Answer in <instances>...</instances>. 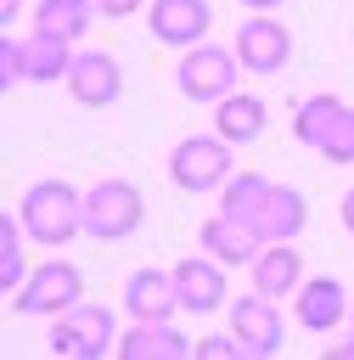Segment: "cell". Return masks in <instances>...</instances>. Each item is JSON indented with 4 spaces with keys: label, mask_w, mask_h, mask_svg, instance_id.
Returning <instances> with one entry per match:
<instances>
[{
    "label": "cell",
    "mask_w": 354,
    "mask_h": 360,
    "mask_svg": "<svg viewBox=\"0 0 354 360\" xmlns=\"http://www.w3.org/2000/svg\"><path fill=\"white\" fill-rule=\"evenodd\" d=\"M270 186H275V180H264L258 169L230 174V180L219 186V214H230V219H242V225H258V214H264V202H270Z\"/></svg>",
    "instance_id": "cell-21"
},
{
    "label": "cell",
    "mask_w": 354,
    "mask_h": 360,
    "mask_svg": "<svg viewBox=\"0 0 354 360\" xmlns=\"http://www.w3.org/2000/svg\"><path fill=\"white\" fill-rule=\"evenodd\" d=\"M348 321H354V298H348Z\"/></svg>",
    "instance_id": "cell-32"
},
{
    "label": "cell",
    "mask_w": 354,
    "mask_h": 360,
    "mask_svg": "<svg viewBox=\"0 0 354 360\" xmlns=\"http://www.w3.org/2000/svg\"><path fill=\"white\" fill-rule=\"evenodd\" d=\"M67 96L79 107H112L124 96V68L112 51H73V68H67Z\"/></svg>",
    "instance_id": "cell-9"
},
{
    "label": "cell",
    "mask_w": 354,
    "mask_h": 360,
    "mask_svg": "<svg viewBox=\"0 0 354 360\" xmlns=\"http://www.w3.org/2000/svg\"><path fill=\"white\" fill-rule=\"evenodd\" d=\"M343 107H348V101H343V96H326V90L309 96V101H298V112H292V135H298V146H315V152H320L326 135H332V124L343 118Z\"/></svg>",
    "instance_id": "cell-22"
},
{
    "label": "cell",
    "mask_w": 354,
    "mask_h": 360,
    "mask_svg": "<svg viewBox=\"0 0 354 360\" xmlns=\"http://www.w3.org/2000/svg\"><path fill=\"white\" fill-rule=\"evenodd\" d=\"M230 332H236V343H242V360H270V354H281V343H287L281 309H275V298H264L258 287L230 304Z\"/></svg>",
    "instance_id": "cell-7"
},
{
    "label": "cell",
    "mask_w": 354,
    "mask_h": 360,
    "mask_svg": "<svg viewBox=\"0 0 354 360\" xmlns=\"http://www.w3.org/2000/svg\"><path fill=\"white\" fill-rule=\"evenodd\" d=\"M197 354H202V360H242V343H236V332H230V338L208 332V338H197Z\"/></svg>",
    "instance_id": "cell-26"
},
{
    "label": "cell",
    "mask_w": 354,
    "mask_h": 360,
    "mask_svg": "<svg viewBox=\"0 0 354 360\" xmlns=\"http://www.w3.org/2000/svg\"><path fill=\"white\" fill-rule=\"evenodd\" d=\"M140 6H146V0H96V11H101V17H112V22H124V17H135Z\"/></svg>",
    "instance_id": "cell-27"
},
{
    "label": "cell",
    "mask_w": 354,
    "mask_h": 360,
    "mask_svg": "<svg viewBox=\"0 0 354 360\" xmlns=\"http://www.w3.org/2000/svg\"><path fill=\"white\" fill-rule=\"evenodd\" d=\"M17 79H22V39L6 34V39H0V90H11Z\"/></svg>",
    "instance_id": "cell-25"
},
{
    "label": "cell",
    "mask_w": 354,
    "mask_h": 360,
    "mask_svg": "<svg viewBox=\"0 0 354 360\" xmlns=\"http://www.w3.org/2000/svg\"><path fill=\"white\" fill-rule=\"evenodd\" d=\"M242 6H247V11H275L281 0H242Z\"/></svg>",
    "instance_id": "cell-31"
},
{
    "label": "cell",
    "mask_w": 354,
    "mask_h": 360,
    "mask_svg": "<svg viewBox=\"0 0 354 360\" xmlns=\"http://www.w3.org/2000/svg\"><path fill=\"white\" fill-rule=\"evenodd\" d=\"M236 73H242L236 51L197 39V45H185L180 68H174V84H180V96H185V101H202V107H214V101H225V96L236 90Z\"/></svg>",
    "instance_id": "cell-3"
},
{
    "label": "cell",
    "mask_w": 354,
    "mask_h": 360,
    "mask_svg": "<svg viewBox=\"0 0 354 360\" xmlns=\"http://www.w3.org/2000/svg\"><path fill=\"white\" fill-rule=\"evenodd\" d=\"M67 68H73V45L67 39L39 34V28L22 39V79L28 84H56V79H67Z\"/></svg>",
    "instance_id": "cell-18"
},
{
    "label": "cell",
    "mask_w": 354,
    "mask_h": 360,
    "mask_svg": "<svg viewBox=\"0 0 354 360\" xmlns=\"http://www.w3.org/2000/svg\"><path fill=\"white\" fill-rule=\"evenodd\" d=\"M253 287H258L264 298L298 292V287H303V259H298V248H292V242H264L258 259H253Z\"/></svg>",
    "instance_id": "cell-16"
},
{
    "label": "cell",
    "mask_w": 354,
    "mask_h": 360,
    "mask_svg": "<svg viewBox=\"0 0 354 360\" xmlns=\"http://www.w3.org/2000/svg\"><path fill=\"white\" fill-rule=\"evenodd\" d=\"M17 11H22V0H0V22H17Z\"/></svg>",
    "instance_id": "cell-29"
},
{
    "label": "cell",
    "mask_w": 354,
    "mask_h": 360,
    "mask_svg": "<svg viewBox=\"0 0 354 360\" xmlns=\"http://www.w3.org/2000/svg\"><path fill=\"white\" fill-rule=\"evenodd\" d=\"M230 141L214 129V135H185L174 152H169V180L180 191H219L230 180Z\"/></svg>",
    "instance_id": "cell-5"
},
{
    "label": "cell",
    "mask_w": 354,
    "mask_h": 360,
    "mask_svg": "<svg viewBox=\"0 0 354 360\" xmlns=\"http://www.w3.org/2000/svg\"><path fill=\"white\" fill-rule=\"evenodd\" d=\"M197 242H202V253H214L219 264H253V259H258V248H264V236H258L253 225L230 219V214H214V219H202Z\"/></svg>",
    "instance_id": "cell-15"
},
{
    "label": "cell",
    "mask_w": 354,
    "mask_h": 360,
    "mask_svg": "<svg viewBox=\"0 0 354 360\" xmlns=\"http://www.w3.org/2000/svg\"><path fill=\"white\" fill-rule=\"evenodd\" d=\"M146 28H152V39L157 45H197V39H208V28H214V6L208 0H152L146 6Z\"/></svg>",
    "instance_id": "cell-10"
},
{
    "label": "cell",
    "mask_w": 354,
    "mask_h": 360,
    "mask_svg": "<svg viewBox=\"0 0 354 360\" xmlns=\"http://www.w3.org/2000/svg\"><path fill=\"white\" fill-rule=\"evenodd\" d=\"M146 219V197L135 180H96L84 191V236L96 242H124Z\"/></svg>",
    "instance_id": "cell-2"
},
{
    "label": "cell",
    "mask_w": 354,
    "mask_h": 360,
    "mask_svg": "<svg viewBox=\"0 0 354 360\" xmlns=\"http://www.w3.org/2000/svg\"><path fill=\"white\" fill-rule=\"evenodd\" d=\"M124 309H129V321H174V309H180L174 270H157V264L129 270V281H124Z\"/></svg>",
    "instance_id": "cell-11"
},
{
    "label": "cell",
    "mask_w": 354,
    "mask_h": 360,
    "mask_svg": "<svg viewBox=\"0 0 354 360\" xmlns=\"http://www.w3.org/2000/svg\"><path fill=\"white\" fill-rule=\"evenodd\" d=\"M303 225H309V202H303V191L275 180V186H270V202H264V214H258L253 231H258L264 242H292Z\"/></svg>",
    "instance_id": "cell-17"
},
{
    "label": "cell",
    "mask_w": 354,
    "mask_h": 360,
    "mask_svg": "<svg viewBox=\"0 0 354 360\" xmlns=\"http://www.w3.org/2000/svg\"><path fill=\"white\" fill-rule=\"evenodd\" d=\"M326 360H354V332L348 338H332L326 343Z\"/></svg>",
    "instance_id": "cell-28"
},
{
    "label": "cell",
    "mask_w": 354,
    "mask_h": 360,
    "mask_svg": "<svg viewBox=\"0 0 354 360\" xmlns=\"http://www.w3.org/2000/svg\"><path fill=\"white\" fill-rule=\"evenodd\" d=\"M185 354H197V343L169 321H135L118 338V360H185Z\"/></svg>",
    "instance_id": "cell-14"
},
{
    "label": "cell",
    "mask_w": 354,
    "mask_h": 360,
    "mask_svg": "<svg viewBox=\"0 0 354 360\" xmlns=\"http://www.w3.org/2000/svg\"><path fill=\"white\" fill-rule=\"evenodd\" d=\"M96 17H101L96 0H39V6H34V28H39V34H56V39H67V45H79Z\"/></svg>",
    "instance_id": "cell-20"
},
{
    "label": "cell",
    "mask_w": 354,
    "mask_h": 360,
    "mask_svg": "<svg viewBox=\"0 0 354 360\" xmlns=\"http://www.w3.org/2000/svg\"><path fill=\"white\" fill-rule=\"evenodd\" d=\"M230 51H236V62H242V73H281L287 68V56H292V34L270 17V11H253L242 28H236V39H230Z\"/></svg>",
    "instance_id": "cell-8"
},
{
    "label": "cell",
    "mask_w": 354,
    "mask_h": 360,
    "mask_svg": "<svg viewBox=\"0 0 354 360\" xmlns=\"http://www.w3.org/2000/svg\"><path fill=\"white\" fill-rule=\"evenodd\" d=\"M22 236H28V231H22V219H17V214H6V219H0V287H6V292H17V287L28 281Z\"/></svg>",
    "instance_id": "cell-23"
},
{
    "label": "cell",
    "mask_w": 354,
    "mask_h": 360,
    "mask_svg": "<svg viewBox=\"0 0 354 360\" xmlns=\"http://www.w3.org/2000/svg\"><path fill=\"white\" fill-rule=\"evenodd\" d=\"M17 219H22V231H28L34 242L62 248V242H73V236L84 231V197H79V186H67V180H34V186L17 197Z\"/></svg>",
    "instance_id": "cell-1"
},
{
    "label": "cell",
    "mask_w": 354,
    "mask_h": 360,
    "mask_svg": "<svg viewBox=\"0 0 354 360\" xmlns=\"http://www.w3.org/2000/svg\"><path fill=\"white\" fill-rule=\"evenodd\" d=\"M51 349L67 360H101L107 349H118V326L107 304H73L62 315H51Z\"/></svg>",
    "instance_id": "cell-4"
},
{
    "label": "cell",
    "mask_w": 354,
    "mask_h": 360,
    "mask_svg": "<svg viewBox=\"0 0 354 360\" xmlns=\"http://www.w3.org/2000/svg\"><path fill=\"white\" fill-rule=\"evenodd\" d=\"M79 292H84L79 264H67V259H45V264H34L28 281L11 292V309H17V315H62V309L79 304Z\"/></svg>",
    "instance_id": "cell-6"
},
{
    "label": "cell",
    "mask_w": 354,
    "mask_h": 360,
    "mask_svg": "<svg viewBox=\"0 0 354 360\" xmlns=\"http://www.w3.org/2000/svg\"><path fill=\"white\" fill-rule=\"evenodd\" d=\"M337 214H343V225L354 231V186H348V197H343V208H337Z\"/></svg>",
    "instance_id": "cell-30"
},
{
    "label": "cell",
    "mask_w": 354,
    "mask_h": 360,
    "mask_svg": "<svg viewBox=\"0 0 354 360\" xmlns=\"http://www.w3.org/2000/svg\"><path fill=\"white\" fill-rule=\"evenodd\" d=\"M292 298H298V309H292V315H298V326H303V332H332V326L348 315V292H343V281H337V276H309Z\"/></svg>",
    "instance_id": "cell-13"
},
{
    "label": "cell",
    "mask_w": 354,
    "mask_h": 360,
    "mask_svg": "<svg viewBox=\"0 0 354 360\" xmlns=\"http://www.w3.org/2000/svg\"><path fill=\"white\" fill-rule=\"evenodd\" d=\"M320 158H326V163H354V107H343V118L332 124Z\"/></svg>",
    "instance_id": "cell-24"
},
{
    "label": "cell",
    "mask_w": 354,
    "mask_h": 360,
    "mask_svg": "<svg viewBox=\"0 0 354 360\" xmlns=\"http://www.w3.org/2000/svg\"><path fill=\"white\" fill-rule=\"evenodd\" d=\"M214 129H219L230 146L258 141V135H264V101H258L253 90H230L225 101H214Z\"/></svg>",
    "instance_id": "cell-19"
},
{
    "label": "cell",
    "mask_w": 354,
    "mask_h": 360,
    "mask_svg": "<svg viewBox=\"0 0 354 360\" xmlns=\"http://www.w3.org/2000/svg\"><path fill=\"white\" fill-rule=\"evenodd\" d=\"M174 287H180V309L191 315H214L225 304V264L214 253H197V259H180L174 264Z\"/></svg>",
    "instance_id": "cell-12"
}]
</instances>
